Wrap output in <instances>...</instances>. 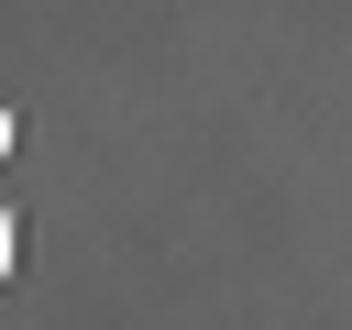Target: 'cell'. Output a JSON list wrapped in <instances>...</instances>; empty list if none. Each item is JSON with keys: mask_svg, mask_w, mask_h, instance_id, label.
I'll list each match as a JSON object with an SVG mask.
<instances>
[{"mask_svg": "<svg viewBox=\"0 0 352 330\" xmlns=\"http://www.w3.org/2000/svg\"><path fill=\"white\" fill-rule=\"evenodd\" d=\"M0 154H11V99H0Z\"/></svg>", "mask_w": 352, "mask_h": 330, "instance_id": "cell-2", "label": "cell"}, {"mask_svg": "<svg viewBox=\"0 0 352 330\" xmlns=\"http://www.w3.org/2000/svg\"><path fill=\"white\" fill-rule=\"evenodd\" d=\"M0 286H11V209H0Z\"/></svg>", "mask_w": 352, "mask_h": 330, "instance_id": "cell-1", "label": "cell"}]
</instances>
